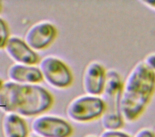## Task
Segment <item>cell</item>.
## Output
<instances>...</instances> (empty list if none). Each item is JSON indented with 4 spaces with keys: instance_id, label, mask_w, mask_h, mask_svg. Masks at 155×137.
I'll return each mask as SVG.
<instances>
[{
    "instance_id": "cell-17",
    "label": "cell",
    "mask_w": 155,
    "mask_h": 137,
    "mask_svg": "<svg viewBox=\"0 0 155 137\" xmlns=\"http://www.w3.org/2000/svg\"><path fill=\"white\" fill-rule=\"evenodd\" d=\"M84 137H96L95 135H92V134H88V135H85Z\"/></svg>"
},
{
    "instance_id": "cell-16",
    "label": "cell",
    "mask_w": 155,
    "mask_h": 137,
    "mask_svg": "<svg viewBox=\"0 0 155 137\" xmlns=\"http://www.w3.org/2000/svg\"><path fill=\"white\" fill-rule=\"evenodd\" d=\"M142 4H144L146 7L155 10V1H141Z\"/></svg>"
},
{
    "instance_id": "cell-3",
    "label": "cell",
    "mask_w": 155,
    "mask_h": 137,
    "mask_svg": "<svg viewBox=\"0 0 155 137\" xmlns=\"http://www.w3.org/2000/svg\"><path fill=\"white\" fill-rule=\"evenodd\" d=\"M122 86L123 83L119 73L114 69L108 70L106 85L101 95L105 107L104 114L101 118L104 130H120L124 125L125 121L120 111Z\"/></svg>"
},
{
    "instance_id": "cell-15",
    "label": "cell",
    "mask_w": 155,
    "mask_h": 137,
    "mask_svg": "<svg viewBox=\"0 0 155 137\" xmlns=\"http://www.w3.org/2000/svg\"><path fill=\"white\" fill-rule=\"evenodd\" d=\"M132 137H155V132L149 128H141Z\"/></svg>"
},
{
    "instance_id": "cell-10",
    "label": "cell",
    "mask_w": 155,
    "mask_h": 137,
    "mask_svg": "<svg viewBox=\"0 0 155 137\" xmlns=\"http://www.w3.org/2000/svg\"><path fill=\"white\" fill-rule=\"evenodd\" d=\"M8 76L11 82L20 85H36L43 80L38 67L20 64H15L9 67Z\"/></svg>"
},
{
    "instance_id": "cell-5",
    "label": "cell",
    "mask_w": 155,
    "mask_h": 137,
    "mask_svg": "<svg viewBox=\"0 0 155 137\" xmlns=\"http://www.w3.org/2000/svg\"><path fill=\"white\" fill-rule=\"evenodd\" d=\"M38 64L43 80L50 86L57 89H65L72 85V72L61 59L48 55L41 59Z\"/></svg>"
},
{
    "instance_id": "cell-18",
    "label": "cell",
    "mask_w": 155,
    "mask_h": 137,
    "mask_svg": "<svg viewBox=\"0 0 155 137\" xmlns=\"http://www.w3.org/2000/svg\"><path fill=\"white\" fill-rule=\"evenodd\" d=\"M3 82H2V80L1 79H0V89H1V87H2V86H3Z\"/></svg>"
},
{
    "instance_id": "cell-19",
    "label": "cell",
    "mask_w": 155,
    "mask_h": 137,
    "mask_svg": "<svg viewBox=\"0 0 155 137\" xmlns=\"http://www.w3.org/2000/svg\"><path fill=\"white\" fill-rule=\"evenodd\" d=\"M1 9H2V3L0 1V11H1Z\"/></svg>"
},
{
    "instance_id": "cell-20",
    "label": "cell",
    "mask_w": 155,
    "mask_h": 137,
    "mask_svg": "<svg viewBox=\"0 0 155 137\" xmlns=\"http://www.w3.org/2000/svg\"><path fill=\"white\" fill-rule=\"evenodd\" d=\"M32 137H38V136H37V135H36V136H32Z\"/></svg>"
},
{
    "instance_id": "cell-14",
    "label": "cell",
    "mask_w": 155,
    "mask_h": 137,
    "mask_svg": "<svg viewBox=\"0 0 155 137\" xmlns=\"http://www.w3.org/2000/svg\"><path fill=\"white\" fill-rule=\"evenodd\" d=\"M142 62L150 71L155 73V53H151L146 55Z\"/></svg>"
},
{
    "instance_id": "cell-7",
    "label": "cell",
    "mask_w": 155,
    "mask_h": 137,
    "mask_svg": "<svg viewBox=\"0 0 155 137\" xmlns=\"http://www.w3.org/2000/svg\"><path fill=\"white\" fill-rule=\"evenodd\" d=\"M57 27L50 22L42 21L33 25L27 31L24 41L34 51L48 48L56 39Z\"/></svg>"
},
{
    "instance_id": "cell-13",
    "label": "cell",
    "mask_w": 155,
    "mask_h": 137,
    "mask_svg": "<svg viewBox=\"0 0 155 137\" xmlns=\"http://www.w3.org/2000/svg\"><path fill=\"white\" fill-rule=\"evenodd\" d=\"M100 137H132L120 130H103Z\"/></svg>"
},
{
    "instance_id": "cell-21",
    "label": "cell",
    "mask_w": 155,
    "mask_h": 137,
    "mask_svg": "<svg viewBox=\"0 0 155 137\" xmlns=\"http://www.w3.org/2000/svg\"><path fill=\"white\" fill-rule=\"evenodd\" d=\"M154 132H155V129H154Z\"/></svg>"
},
{
    "instance_id": "cell-6",
    "label": "cell",
    "mask_w": 155,
    "mask_h": 137,
    "mask_svg": "<svg viewBox=\"0 0 155 137\" xmlns=\"http://www.w3.org/2000/svg\"><path fill=\"white\" fill-rule=\"evenodd\" d=\"M31 129L38 137H70L73 133V128L68 122L54 115L36 117L31 123Z\"/></svg>"
},
{
    "instance_id": "cell-2",
    "label": "cell",
    "mask_w": 155,
    "mask_h": 137,
    "mask_svg": "<svg viewBox=\"0 0 155 137\" xmlns=\"http://www.w3.org/2000/svg\"><path fill=\"white\" fill-rule=\"evenodd\" d=\"M53 104L52 95L38 85L6 82L0 89V109L22 116H34L47 112Z\"/></svg>"
},
{
    "instance_id": "cell-12",
    "label": "cell",
    "mask_w": 155,
    "mask_h": 137,
    "mask_svg": "<svg viewBox=\"0 0 155 137\" xmlns=\"http://www.w3.org/2000/svg\"><path fill=\"white\" fill-rule=\"evenodd\" d=\"M9 38L8 26L3 18L0 17V50L5 49V46Z\"/></svg>"
},
{
    "instance_id": "cell-8",
    "label": "cell",
    "mask_w": 155,
    "mask_h": 137,
    "mask_svg": "<svg viewBox=\"0 0 155 137\" xmlns=\"http://www.w3.org/2000/svg\"><path fill=\"white\" fill-rule=\"evenodd\" d=\"M107 72L100 62L92 61L87 64L82 76V87L86 95H101L106 85Z\"/></svg>"
},
{
    "instance_id": "cell-1",
    "label": "cell",
    "mask_w": 155,
    "mask_h": 137,
    "mask_svg": "<svg viewBox=\"0 0 155 137\" xmlns=\"http://www.w3.org/2000/svg\"><path fill=\"white\" fill-rule=\"evenodd\" d=\"M155 92V73L142 61L138 62L127 76L122 86L120 111L123 120L136 121L144 112Z\"/></svg>"
},
{
    "instance_id": "cell-4",
    "label": "cell",
    "mask_w": 155,
    "mask_h": 137,
    "mask_svg": "<svg viewBox=\"0 0 155 137\" xmlns=\"http://www.w3.org/2000/svg\"><path fill=\"white\" fill-rule=\"evenodd\" d=\"M104 103L101 96L80 95L70 101L66 113L69 120L76 123H88L101 118L104 114Z\"/></svg>"
},
{
    "instance_id": "cell-9",
    "label": "cell",
    "mask_w": 155,
    "mask_h": 137,
    "mask_svg": "<svg viewBox=\"0 0 155 137\" xmlns=\"http://www.w3.org/2000/svg\"><path fill=\"white\" fill-rule=\"evenodd\" d=\"M5 51L13 61L20 64L35 65L40 62L36 51L32 50L24 40L17 36H12L8 39Z\"/></svg>"
},
{
    "instance_id": "cell-11",
    "label": "cell",
    "mask_w": 155,
    "mask_h": 137,
    "mask_svg": "<svg viewBox=\"0 0 155 137\" xmlns=\"http://www.w3.org/2000/svg\"><path fill=\"white\" fill-rule=\"evenodd\" d=\"M5 137H28V129L26 121L15 113H8L3 118Z\"/></svg>"
}]
</instances>
